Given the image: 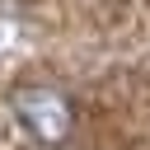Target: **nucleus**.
I'll use <instances>...</instances> for the list:
<instances>
[{
	"instance_id": "1",
	"label": "nucleus",
	"mask_w": 150,
	"mask_h": 150,
	"mask_svg": "<svg viewBox=\"0 0 150 150\" xmlns=\"http://www.w3.org/2000/svg\"><path fill=\"white\" fill-rule=\"evenodd\" d=\"M9 112L14 122L38 141V145H66L70 131H75V108L61 89H47V84H23L14 89L9 98Z\"/></svg>"
}]
</instances>
